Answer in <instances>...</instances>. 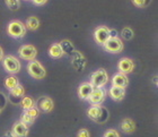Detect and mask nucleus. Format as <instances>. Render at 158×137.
I'll list each match as a JSON object with an SVG mask.
<instances>
[{
  "label": "nucleus",
  "mask_w": 158,
  "mask_h": 137,
  "mask_svg": "<svg viewBox=\"0 0 158 137\" xmlns=\"http://www.w3.org/2000/svg\"><path fill=\"white\" fill-rule=\"evenodd\" d=\"M154 83H155V84H157V76H155V77H154Z\"/></svg>",
  "instance_id": "c9c22d12"
},
{
  "label": "nucleus",
  "mask_w": 158,
  "mask_h": 137,
  "mask_svg": "<svg viewBox=\"0 0 158 137\" xmlns=\"http://www.w3.org/2000/svg\"><path fill=\"white\" fill-rule=\"evenodd\" d=\"M110 95L114 101H122L125 96V88H122V87L118 86H112L110 88Z\"/></svg>",
  "instance_id": "f3484780"
},
{
  "label": "nucleus",
  "mask_w": 158,
  "mask_h": 137,
  "mask_svg": "<svg viewBox=\"0 0 158 137\" xmlns=\"http://www.w3.org/2000/svg\"><path fill=\"white\" fill-rule=\"evenodd\" d=\"M11 133L15 137H27L28 135V127L26 125H24L23 122L20 121H17L15 122L13 126V129H11Z\"/></svg>",
  "instance_id": "4468645a"
},
{
  "label": "nucleus",
  "mask_w": 158,
  "mask_h": 137,
  "mask_svg": "<svg viewBox=\"0 0 158 137\" xmlns=\"http://www.w3.org/2000/svg\"><path fill=\"white\" fill-rule=\"evenodd\" d=\"M110 37H118V32H116V30L110 28Z\"/></svg>",
  "instance_id": "473e14b6"
},
{
  "label": "nucleus",
  "mask_w": 158,
  "mask_h": 137,
  "mask_svg": "<svg viewBox=\"0 0 158 137\" xmlns=\"http://www.w3.org/2000/svg\"><path fill=\"white\" fill-rule=\"evenodd\" d=\"M19 85V80H18V78L15 76H8L5 78V86H6V88H8V90H13V88H15L16 86H18Z\"/></svg>",
  "instance_id": "4be33fe9"
},
{
  "label": "nucleus",
  "mask_w": 158,
  "mask_h": 137,
  "mask_svg": "<svg viewBox=\"0 0 158 137\" xmlns=\"http://www.w3.org/2000/svg\"><path fill=\"white\" fill-rule=\"evenodd\" d=\"M26 1H27V0H26Z\"/></svg>",
  "instance_id": "e433bc0d"
},
{
  "label": "nucleus",
  "mask_w": 158,
  "mask_h": 137,
  "mask_svg": "<svg viewBox=\"0 0 158 137\" xmlns=\"http://www.w3.org/2000/svg\"><path fill=\"white\" fill-rule=\"evenodd\" d=\"M152 0H131V2L138 8H147Z\"/></svg>",
  "instance_id": "bb28decb"
},
{
  "label": "nucleus",
  "mask_w": 158,
  "mask_h": 137,
  "mask_svg": "<svg viewBox=\"0 0 158 137\" xmlns=\"http://www.w3.org/2000/svg\"><path fill=\"white\" fill-rule=\"evenodd\" d=\"M5 2H6L7 7L9 8L10 10H18L20 7V1L19 0H5Z\"/></svg>",
  "instance_id": "393cba45"
},
{
  "label": "nucleus",
  "mask_w": 158,
  "mask_h": 137,
  "mask_svg": "<svg viewBox=\"0 0 158 137\" xmlns=\"http://www.w3.org/2000/svg\"><path fill=\"white\" fill-rule=\"evenodd\" d=\"M34 121H35V119H34L33 117H31L30 114L27 113V111H25V112L22 114V117H20V122H23L24 125H26L27 127H30L31 125H33Z\"/></svg>",
  "instance_id": "b1692460"
},
{
  "label": "nucleus",
  "mask_w": 158,
  "mask_h": 137,
  "mask_svg": "<svg viewBox=\"0 0 158 137\" xmlns=\"http://www.w3.org/2000/svg\"><path fill=\"white\" fill-rule=\"evenodd\" d=\"M27 71L35 79H43L46 76V70L37 60H31L27 65Z\"/></svg>",
  "instance_id": "20e7f679"
},
{
  "label": "nucleus",
  "mask_w": 158,
  "mask_h": 137,
  "mask_svg": "<svg viewBox=\"0 0 158 137\" xmlns=\"http://www.w3.org/2000/svg\"><path fill=\"white\" fill-rule=\"evenodd\" d=\"M87 116L89 119L95 121L97 124H104L109 120V110L102 105H92L87 110Z\"/></svg>",
  "instance_id": "f257e3e1"
},
{
  "label": "nucleus",
  "mask_w": 158,
  "mask_h": 137,
  "mask_svg": "<svg viewBox=\"0 0 158 137\" xmlns=\"http://www.w3.org/2000/svg\"><path fill=\"white\" fill-rule=\"evenodd\" d=\"M7 104V97L6 95L2 93V92H0V113H1V111L5 109Z\"/></svg>",
  "instance_id": "cd10ccee"
},
{
  "label": "nucleus",
  "mask_w": 158,
  "mask_h": 137,
  "mask_svg": "<svg viewBox=\"0 0 158 137\" xmlns=\"http://www.w3.org/2000/svg\"><path fill=\"white\" fill-rule=\"evenodd\" d=\"M121 35L122 37L124 39V40H132L133 36H135V33H133V31L130 28V27H124L121 32Z\"/></svg>",
  "instance_id": "a878e982"
},
{
  "label": "nucleus",
  "mask_w": 158,
  "mask_h": 137,
  "mask_svg": "<svg viewBox=\"0 0 158 137\" xmlns=\"http://www.w3.org/2000/svg\"><path fill=\"white\" fill-rule=\"evenodd\" d=\"M7 33L11 37L15 39H22L26 35V26L20 20H11L7 26Z\"/></svg>",
  "instance_id": "f03ea898"
},
{
  "label": "nucleus",
  "mask_w": 158,
  "mask_h": 137,
  "mask_svg": "<svg viewBox=\"0 0 158 137\" xmlns=\"http://www.w3.org/2000/svg\"><path fill=\"white\" fill-rule=\"evenodd\" d=\"M19 104L25 111L30 110V109L35 107V102H34V100L31 96H24L23 99H22V101H20Z\"/></svg>",
  "instance_id": "5701e85b"
},
{
  "label": "nucleus",
  "mask_w": 158,
  "mask_h": 137,
  "mask_svg": "<svg viewBox=\"0 0 158 137\" xmlns=\"http://www.w3.org/2000/svg\"><path fill=\"white\" fill-rule=\"evenodd\" d=\"M63 54H64L62 52V49H61V47H60L59 43H54L49 48V56L51 58L58 59V58L62 57Z\"/></svg>",
  "instance_id": "aec40b11"
},
{
  "label": "nucleus",
  "mask_w": 158,
  "mask_h": 137,
  "mask_svg": "<svg viewBox=\"0 0 158 137\" xmlns=\"http://www.w3.org/2000/svg\"><path fill=\"white\" fill-rule=\"evenodd\" d=\"M3 137H15V136L13 135V133H11V131H7V133L5 134V136H3Z\"/></svg>",
  "instance_id": "72a5a7b5"
},
{
  "label": "nucleus",
  "mask_w": 158,
  "mask_h": 137,
  "mask_svg": "<svg viewBox=\"0 0 158 137\" xmlns=\"http://www.w3.org/2000/svg\"><path fill=\"white\" fill-rule=\"evenodd\" d=\"M118 68L121 74H130L135 69V62L130 58H121L118 64Z\"/></svg>",
  "instance_id": "f8f14e48"
},
{
  "label": "nucleus",
  "mask_w": 158,
  "mask_h": 137,
  "mask_svg": "<svg viewBox=\"0 0 158 137\" xmlns=\"http://www.w3.org/2000/svg\"><path fill=\"white\" fill-rule=\"evenodd\" d=\"M60 47L62 49V52L64 54H69V56H73L76 54V48L73 47V44L70 42L69 40H63L60 42Z\"/></svg>",
  "instance_id": "6ab92c4d"
},
{
  "label": "nucleus",
  "mask_w": 158,
  "mask_h": 137,
  "mask_svg": "<svg viewBox=\"0 0 158 137\" xmlns=\"http://www.w3.org/2000/svg\"><path fill=\"white\" fill-rule=\"evenodd\" d=\"M3 59V50H2V48L0 47V61H2Z\"/></svg>",
  "instance_id": "f704fd0d"
},
{
  "label": "nucleus",
  "mask_w": 158,
  "mask_h": 137,
  "mask_svg": "<svg viewBox=\"0 0 158 137\" xmlns=\"http://www.w3.org/2000/svg\"><path fill=\"white\" fill-rule=\"evenodd\" d=\"M103 45L105 48V50L111 52V54H120L124 49L123 42L118 37H110Z\"/></svg>",
  "instance_id": "423d86ee"
},
{
  "label": "nucleus",
  "mask_w": 158,
  "mask_h": 137,
  "mask_svg": "<svg viewBox=\"0 0 158 137\" xmlns=\"http://www.w3.org/2000/svg\"><path fill=\"white\" fill-rule=\"evenodd\" d=\"M73 66L77 71H82V70L85 69L86 58L81 52L76 51V54L73 56Z\"/></svg>",
  "instance_id": "ddd939ff"
},
{
  "label": "nucleus",
  "mask_w": 158,
  "mask_h": 137,
  "mask_svg": "<svg viewBox=\"0 0 158 137\" xmlns=\"http://www.w3.org/2000/svg\"><path fill=\"white\" fill-rule=\"evenodd\" d=\"M26 111H27V113L30 114L31 117H33L34 119H36L40 114V111L36 107H34V108H32V109H30V110H26Z\"/></svg>",
  "instance_id": "c85d7f7f"
},
{
  "label": "nucleus",
  "mask_w": 158,
  "mask_h": 137,
  "mask_svg": "<svg viewBox=\"0 0 158 137\" xmlns=\"http://www.w3.org/2000/svg\"><path fill=\"white\" fill-rule=\"evenodd\" d=\"M94 39L96 43L103 45L110 39V28L107 26H98L94 31Z\"/></svg>",
  "instance_id": "1a4fd4ad"
},
{
  "label": "nucleus",
  "mask_w": 158,
  "mask_h": 137,
  "mask_svg": "<svg viewBox=\"0 0 158 137\" xmlns=\"http://www.w3.org/2000/svg\"><path fill=\"white\" fill-rule=\"evenodd\" d=\"M77 137H90V135H89V131L86 128H81V129H79Z\"/></svg>",
  "instance_id": "7c9ffc66"
},
{
  "label": "nucleus",
  "mask_w": 158,
  "mask_h": 137,
  "mask_svg": "<svg viewBox=\"0 0 158 137\" xmlns=\"http://www.w3.org/2000/svg\"><path fill=\"white\" fill-rule=\"evenodd\" d=\"M94 86L90 83H82L78 87V95L81 100H88L89 95L92 94Z\"/></svg>",
  "instance_id": "dca6fc26"
},
{
  "label": "nucleus",
  "mask_w": 158,
  "mask_h": 137,
  "mask_svg": "<svg viewBox=\"0 0 158 137\" xmlns=\"http://www.w3.org/2000/svg\"><path fill=\"white\" fill-rule=\"evenodd\" d=\"M2 64L3 68L7 73H9L10 75H14V74H17L22 68V65H20V61L17 59L16 57H14L11 54H8L6 57H3L2 59Z\"/></svg>",
  "instance_id": "7ed1b4c3"
},
{
  "label": "nucleus",
  "mask_w": 158,
  "mask_h": 137,
  "mask_svg": "<svg viewBox=\"0 0 158 137\" xmlns=\"http://www.w3.org/2000/svg\"><path fill=\"white\" fill-rule=\"evenodd\" d=\"M26 28L31 31H35L40 27V19L36 16H31L26 19Z\"/></svg>",
  "instance_id": "412c9836"
},
{
  "label": "nucleus",
  "mask_w": 158,
  "mask_h": 137,
  "mask_svg": "<svg viewBox=\"0 0 158 137\" xmlns=\"http://www.w3.org/2000/svg\"><path fill=\"white\" fill-rule=\"evenodd\" d=\"M109 82V75L104 68H99L92 74L90 76V84L94 87H103Z\"/></svg>",
  "instance_id": "39448f33"
},
{
  "label": "nucleus",
  "mask_w": 158,
  "mask_h": 137,
  "mask_svg": "<svg viewBox=\"0 0 158 137\" xmlns=\"http://www.w3.org/2000/svg\"><path fill=\"white\" fill-rule=\"evenodd\" d=\"M18 54L24 60H34L37 54V50L32 44H25V45H22L19 48Z\"/></svg>",
  "instance_id": "6e6552de"
},
{
  "label": "nucleus",
  "mask_w": 158,
  "mask_h": 137,
  "mask_svg": "<svg viewBox=\"0 0 158 137\" xmlns=\"http://www.w3.org/2000/svg\"><path fill=\"white\" fill-rule=\"evenodd\" d=\"M36 108L39 109V111L42 112H51L54 108V103L51 97L49 96H41L37 99L36 101Z\"/></svg>",
  "instance_id": "9b49d317"
},
{
  "label": "nucleus",
  "mask_w": 158,
  "mask_h": 137,
  "mask_svg": "<svg viewBox=\"0 0 158 137\" xmlns=\"http://www.w3.org/2000/svg\"><path fill=\"white\" fill-rule=\"evenodd\" d=\"M103 137H120V134L115 129H109V131H105V134Z\"/></svg>",
  "instance_id": "c756f323"
},
{
  "label": "nucleus",
  "mask_w": 158,
  "mask_h": 137,
  "mask_svg": "<svg viewBox=\"0 0 158 137\" xmlns=\"http://www.w3.org/2000/svg\"><path fill=\"white\" fill-rule=\"evenodd\" d=\"M32 1H33L36 6H43L44 3H46V1H48V0H32Z\"/></svg>",
  "instance_id": "2f4dec72"
},
{
  "label": "nucleus",
  "mask_w": 158,
  "mask_h": 137,
  "mask_svg": "<svg viewBox=\"0 0 158 137\" xmlns=\"http://www.w3.org/2000/svg\"><path fill=\"white\" fill-rule=\"evenodd\" d=\"M25 96V88L23 85H18L15 88L9 91V95H8V100L13 104H19L22 99Z\"/></svg>",
  "instance_id": "9d476101"
},
{
  "label": "nucleus",
  "mask_w": 158,
  "mask_h": 137,
  "mask_svg": "<svg viewBox=\"0 0 158 137\" xmlns=\"http://www.w3.org/2000/svg\"><path fill=\"white\" fill-rule=\"evenodd\" d=\"M135 129V121L130 119V118H125L121 122V131L125 134H131Z\"/></svg>",
  "instance_id": "a211bd4d"
},
{
  "label": "nucleus",
  "mask_w": 158,
  "mask_h": 137,
  "mask_svg": "<svg viewBox=\"0 0 158 137\" xmlns=\"http://www.w3.org/2000/svg\"><path fill=\"white\" fill-rule=\"evenodd\" d=\"M128 85H129V78L124 74L118 73L112 77V86H118V87H122V88H125Z\"/></svg>",
  "instance_id": "2eb2a0df"
},
{
  "label": "nucleus",
  "mask_w": 158,
  "mask_h": 137,
  "mask_svg": "<svg viewBox=\"0 0 158 137\" xmlns=\"http://www.w3.org/2000/svg\"><path fill=\"white\" fill-rule=\"evenodd\" d=\"M106 91L103 87H94L92 94L89 95L88 101L92 103V105H101L105 101Z\"/></svg>",
  "instance_id": "0eeeda50"
}]
</instances>
